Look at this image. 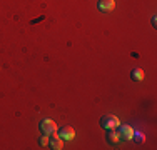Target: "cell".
Masks as SVG:
<instances>
[{
  "label": "cell",
  "instance_id": "8fae6325",
  "mask_svg": "<svg viewBox=\"0 0 157 150\" xmlns=\"http://www.w3.org/2000/svg\"><path fill=\"white\" fill-rule=\"evenodd\" d=\"M155 25H157V18H155V17H152V27L155 28Z\"/></svg>",
  "mask_w": 157,
  "mask_h": 150
},
{
  "label": "cell",
  "instance_id": "52a82bcc",
  "mask_svg": "<svg viewBox=\"0 0 157 150\" xmlns=\"http://www.w3.org/2000/svg\"><path fill=\"white\" fill-rule=\"evenodd\" d=\"M107 133L105 135V138H107V142H109L110 145H117L119 142H121V137H119V133L115 132V130H107Z\"/></svg>",
  "mask_w": 157,
  "mask_h": 150
},
{
  "label": "cell",
  "instance_id": "277c9868",
  "mask_svg": "<svg viewBox=\"0 0 157 150\" xmlns=\"http://www.w3.org/2000/svg\"><path fill=\"white\" fill-rule=\"evenodd\" d=\"M121 127V130H119V137H121V140H124V142H129V140H132V137H134V129L130 125H119Z\"/></svg>",
  "mask_w": 157,
  "mask_h": 150
},
{
  "label": "cell",
  "instance_id": "3957f363",
  "mask_svg": "<svg viewBox=\"0 0 157 150\" xmlns=\"http://www.w3.org/2000/svg\"><path fill=\"white\" fill-rule=\"evenodd\" d=\"M57 133H59V137H60L62 140H67V142H70V140L75 138V130H74L72 127H69V125H65V127H62L60 130H57Z\"/></svg>",
  "mask_w": 157,
  "mask_h": 150
},
{
  "label": "cell",
  "instance_id": "5b68a950",
  "mask_svg": "<svg viewBox=\"0 0 157 150\" xmlns=\"http://www.w3.org/2000/svg\"><path fill=\"white\" fill-rule=\"evenodd\" d=\"M97 9H99V12L109 13L115 9V0H99L97 2Z\"/></svg>",
  "mask_w": 157,
  "mask_h": 150
},
{
  "label": "cell",
  "instance_id": "7a4b0ae2",
  "mask_svg": "<svg viewBox=\"0 0 157 150\" xmlns=\"http://www.w3.org/2000/svg\"><path fill=\"white\" fill-rule=\"evenodd\" d=\"M59 127L57 123H55V120L52 118H44L42 122H40V132L45 133V135H52V133H57Z\"/></svg>",
  "mask_w": 157,
  "mask_h": 150
},
{
  "label": "cell",
  "instance_id": "8992f818",
  "mask_svg": "<svg viewBox=\"0 0 157 150\" xmlns=\"http://www.w3.org/2000/svg\"><path fill=\"white\" fill-rule=\"evenodd\" d=\"M52 150H62L63 148V140L59 137V133H52L50 138H48V147Z\"/></svg>",
  "mask_w": 157,
  "mask_h": 150
},
{
  "label": "cell",
  "instance_id": "30bf717a",
  "mask_svg": "<svg viewBox=\"0 0 157 150\" xmlns=\"http://www.w3.org/2000/svg\"><path fill=\"white\" fill-rule=\"evenodd\" d=\"M48 138H50V135H45V133H44L42 137L39 138V144L42 145V147H48Z\"/></svg>",
  "mask_w": 157,
  "mask_h": 150
},
{
  "label": "cell",
  "instance_id": "9c48e42d",
  "mask_svg": "<svg viewBox=\"0 0 157 150\" xmlns=\"http://www.w3.org/2000/svg\"><path fill=\"white\" fill-rule=\"evenodd\" d=\"M132 140H136L137 144H144V142H145V135L142 133V132H136V130H134V137H132Z\"/></svg>",
  "mask_w": 157,
  "mask_h": 150
},
{
  "label": "cell",
  "instance_id": "ba28073f",
  "mask_svg": "<svg viewBox=\"0 0 157 150\" xmlns=\"http://www.w3.org/2000/svg\"><path fill=\"white\" fill-rule=\"evenodd\" d=\"M144 75H145L144 70L137 67V69H132V72H130V78H132L134 82H142V80H144Z\"/></svg>",
  "mask_w": 157,
  "mask_h": 150
},
{
  "label": "cell",
  "instance_id": "6da1fadb",
  "mask_svg": "<svg viewBox=\"0 0 157 150\" xmlns=\"http://www.w3.org/2000/svg\"><path fill=\"white\" fill-rule=\"evenodd\" d=\"M119 125H121V120H119L117 115L107 114L100 117V127L104 130H115V129H119Z\"/></svg>",
  "mask_w": 157,
  "mask_h": 150
}]
</instances>
